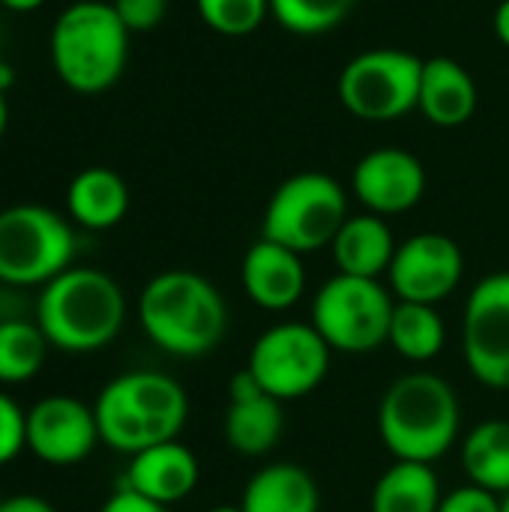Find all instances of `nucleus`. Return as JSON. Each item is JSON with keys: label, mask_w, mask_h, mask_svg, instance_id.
<instances>
[{"label": "nucleus", "mask_w": 509, "mask_h": 512, "mask_svg": "<svg viewBox=\"0 0 509 512\" xmlns=\"http://www.w3.org/2000/svg\"><path fill=\"white\" fill-rule=\"evenodd\" d=\"M138 321L159 351L171 357H204L225 336L228 306L201 273L165 270L144 285Z\"/></svg>", "instance_id": "obj_1"}, {"label": "nucleus", "mask_w": 509, "mask_h": 512, "mask_svg": "<svg viewBox=\"0 0 509 512\" xmlns=\"http://www.w3.org/2000/svg\"><path fill=\"white\" fill-rule=\"evenodd\" d=\"M126 321L123 288L96 267H69L36 300V324L48 345L66 354L102 351Z\"/></svg>", "instance_id": "obj_2"}, {"label": "nucleus", "mask_w": 509, "mask_h": 512, "mask_svg": "<svg viewBox=\"0 0 509 512\" xmlns=\"http://www.w3.org/2000/svg\"><path fill=\"white\" fill-rule=\"evenodd\" d=\"M129 30L105 0L69 3L48 36L54 75L81 96L111 90L129 63Z\"/></svg>", "instance_id": "obj_3"}, {"label": "nucleus", "mask_w": 509, "mask_h": 512, "mask_svg": "<svg viewBox=\"0 0 509 512\" xmlns=\"http://www.w3.org/2000/svg\"><path fill=\"white\" fill-rule=\"evenodd\" d=\"M93 411L102 444L135 456L147 447L177 441L189 417V399L171 375L141 369L108 381Z\"/></svg>", "instance_id": "obj_4"}, {"label": "nucleus", "mask_w": 509, "mask_h": 512, "mask_svg": "<svg viewBox=\"0 0 509 512\" xmlns=\"http://www.w3.org/2000/svg\"><path fill=\"white\" fill-rule=\"evenodd\" d=\"M462 408L453 387L432 372L393 381L378 405V435L396 462L432 465L459 438Z\"/></svg>", "instance_id": "obj_5"}, {"label": "nucleus", "mask_w": 509, "mask_h": 512, "mask_svg": "<svg viewBox=\"0 0 509 512\" xmlns=\"http://www.w3.org/2000/svg\"><path fill=\"white\" fill-rule=\"evenodd\" d=\"M348 219V195L324 171H300L276 186L267 201L261 237L306 255L330 246Z\"/></svg>", "instance_id": "obj_6"}, {"label": "nucleus", "mask_w": 509, "mask_h": 512, "mask_svg": "<svg viewBox=\"0 0 509 512\" xmlns=\"http://www.w3.org/2000/svg\"><path fill=\"white\" fill-rule=\"evenodd\" d=\"M75 231L69 219L42 204L0 210V285L36 288L72 267Z\"/></svg>", "instance_id": "obj_7"}, {"label": "nucleus", "mask_w": 509, "mask_h": 512, "mask_svg": "<svg viewBox=\"0 0 509 512\" xmlns=\"http://www.w3.org/2000/svg\"><path fill=\"white\" fill-rule=\"evenodd\" d=\"M393 297L378 279L336 273L321 285L312 303V327L339 354H369L387 345Z\"/></svg>", "instance_id": "obj_8"}, {"label": "nucleus", "mask_w": 509, "mask_h": 512, "mask_svg": "<svg viewBox=\"0 0 509 512\" xmlns=\"http://www.w3.org/2000/svg\"><path fill=\"white\" fill-rule=\"evenodd\" d=\"M423 60L402 48H369L339 72V102L366 123H393L417 108Z\"/></svg>", "instance_id": "obj_9"}, {"label": "nucleus", "mask_w": 509, "mask_h": 512, "mask_svg": "<svg viewBox=\"0 0 509 512\" xmlns=\"http://www.w3.org/2000/svg\"><path fill=\"white\" fill-rule=\"evenodd\" d=\"M330 354V345L312 324L285 321L255 339L246 369L273 399L288 402L321 387L330 369Z\"/></svg>", "instance_id": "obj_10"}, {"label": "nucleus", "mask_w": 509, "mask_h": 512, "mask_svg": "<svg viewBox=\"0 0 509 512\" xmlns=\"http://www.w3.org/2000/svg\"><path fill=\"white\" fill-rule=\"evenodd\" d=\"M462 348L471 375L492 387H509V273L480 279L465 303Z\"/></svg>", "instance_id": "obj_11"}, {"label": "nucleus", "mask_w": 509, "mask_h": 512, "mask_svg": "<svg viewBox=\"0 0 509 512\" xmlns=\"http://www.w3.org/2000/svg\"><path fill=\"white\" fill-rule=\"evenodd\" d=\"M465 273V255L459 243L447 234L423 231L396 246L393 264L387 270L390 288L402 303L438 306L447 300Z\"/></svg>", "instance_id": "obj_12"}, {"label": "nucleus", "mask_w": 509, "mask_h": 512, "mask_svg": "<svg viewBox=\"0 0 509 512\" xmlns=\"http://www.w3.org/2000/svg\"><path fill=\"white\" fill-rule=\"evenodd\" d=\"M96 444V411L75 396H45L27 411V450L51 468L84 462Z\"/></svg>", "instance_id": "obj_13"}, {"label": "nucleus", "mask_w": 509, "mask_h": 512, "mask_svg": "<svg viewBox=\"0 0 509 512\" xmlns=\"http://www.w3.org/2000/svg\"><path fill=\"white\" fill-rule=\"evenodd\" d=\"M351 189L369 213L399 216L420 204L426 192V168L402 147H378L354 165Z\"/></svg>", "instance_id": "obj_14"}, {"label": "nucleus", "mask_w": 509, "mask_h": 512, "mask_svg": "<svg viewBox=\"0 0 509 512\" xmlns=\"http://www.w3.org/2000/svg\"><path fill=\"white\" fill-rule=\"evenodd\" d=\"M240 279L255 306H261L267 312H285L306 291L303 255L261 237L243 255Z\"/></svg>", "instance_id": "obj_15"}, {"label": "nucleus", "mask_w": 509, "mask_h": 512, "mask_svg": "<svg viewBox=\"0 0 509 512\" xmlns=\"http://www.w3.org/2000/svg\"><path fill=\"white\" fill-rule=\"evenodd\" d=\"M198 477H201V468H198L195 453L183 447L180 441H165L132 456L123 486L135 489L138 495L162 507H171L195 492Z\"/></svg>", "instance_id": "obj_16"}, {"label": "nucleus", "mask_w": 509, "mask_h": 512, "mask_svg": "<svg viewBox=\"0 0 509 512\" xmlns=\"http://www.w3.org/2000/svg\"><path fill=\"white\" fill-rule=\"evenodd\" d=\"M477 102H480L477 81L459 60L453 57L423 60L417 108L432 126H441V129L465 126L474 117Z\"/></svg>", "instance_id": "obj_17"}, {"label": "nucleus", "mask_w": 509, "mask_h": 512, "mask_svg": "<svg viewBox=\"0 0 509 512\" xmlns=\"http://www.w3.org/2000/svg\"><path fill=\"white\" fill-rule=\"evenodd\" d=\"M66 210L75 225L87 231H108L120 225L129 210V186L117 171L90 165L72 177L66 189Z\"/></svg>", "instance_id": "obj_18"}, {"label": "nucleus", "mask_w": 509, "mask_h": 512, "mask_svg": "<svg viewBox=\"0 0 509 512\" xmlns=\"http://www.w3.org/2000/svg\"><path fill=\"white\" fill-rule=\"evenodd\" d=\"M330 249H333V261H336L339 273L360 276V279H378L393 264L396 240H393V231L384 216L363 213V216L345 219V225L339 228Z\"/></svg>", "instance_id": "obj_19"}, {"label": "nucleus", "mask_w": 509, "mask_h": 512, "mask_svg": "<svg viewBox=\"0 0 509 512\" xmlns=\"http://www.w3.org/2000/svg\"><path fill=\"white\" fill-rule=\"evenodd\" d=\"M240 507L243 512H318L321 495L306 468L273 462L246 483Z\"/></svg>", "instance_id": "obj_20"}, {"label": "nucleus", "mask_w": 509, "mask_h": 512, "mask_svg": "<svg viewBox=\"0 0 509 512\" xmlns=\"http://www.w3.org/2000/svg\"><path fill=\"white\" fill-rule=\"evenodd\" d=\"M285 429L282 417V402L273 399L270 393L240 399L228 405L225 414V441L234 453L240 456H264L270 453Z\"/></svg>", "instance_id": "obj_21"}, {"label": "nucleus", "mask_w": 509, "mask_h": 512, "mask_svg": "<svg viewBox=\"0 0 509 512\" xmlns=\"http://www.w3.org/2000/svg\"><path fill=\"white\" fill-rule=\"evenodd\" d=\"M441 498L432 465L393 462L372 489V512H438Z\"/></svg>", "instance_id": "obj_22"}, {"label": "nucleus", "mask_w": 509, "mask_h": 512, "mask_svg": "<svg viewBox=\"0 0 509 512\" xmlns=\"http://www.w3.org/2000/svg\"><path fill=\"white\" fill-rule=\"evenodd\" d=\"M462 465L474 486L509 495V423L486 420L462 444Z\"/></svg>", "instance_id": "obj_23"}, {"label": "nucleus", "mask_w": 509, "mask_h": 512, "mask_svg": "<svg viewBox=\"0 0 509 512\" xmlns=\"http://www.w3.org/2000/svg\"><path fill=\"white\" fill-rule=\"evenodd\" d=\"M393 351L411 363H429L435 360L447 345V327L435 306L429 303H396L393 321H390V339Z\"/></svg>", "instance_id": "obj_24"}, {"label": "nucleus", "mask_w": 509, "mask_h": 512, "mask_svg": "<svg viewBox=\"0 0 509 512\" xmlns=\"http://www.w3.org/2000/svg\"><path fill=\"white\" fill-rule=\"evenodd\" d=\"M48 339L30 318L0 321V384H24L39 375Z\"/></svg>", "instance_id": "obj_25"}, {"label": "nucleus", "mask_w": 509, "mask_h": 512, "mask_svg": "<svg viewBox=\"0 0 509 512\" xmlns=\"http://www.w3.org/2000/svg\"><path fill=\"white\" fill-rule=\"evenodd\" d=\"M357 0H270L273 21L297 36H321L336 30Z\"/></svg>", "instance_id": "obj_26"}, {"label": "nucleus", "mask_w": 509, "mask_h": 512, "mask_svg": "<svg viewBox=\"0 0 509 512\" xmlns=\"http://www.w3.org/2000/svg\"><path fill=\"white\" fill-rule=\"evenodd\" d=\"M195 6L201 21L219 36H249L270 15V0H195Z\"/></svg>", "instance_id": "obj_27"}, {"label": "nucleus", "mask_w": 509, "mask_h": 512, "mask_svg": "<svg viewBox=\"0 0 509 512\" xmlns=\"http://www.w3.org/2000/svg\"><path fill=\"white\" fill-rule=\"evenodd\" d=\"M21 450H27V411H21L12 396L0 393V468L18 459Z\"/></svg>", "instance_id": "obj_28"}, {"label": "nucleus", "mask_w": 509, "mask_h": 512, "mask_svg": "<svg viewBox=\"0 0 509 512\" xmlns=\"http://www.w3.org/2000/svg\"><path fill=\"white\" fill-rule=\"evenodd\" d=\"M111 6L129 33L156 30L168 15V0H111Z\"/></svg>", "instance_id": "obj_29"}, {"label": "nucleus", "mask_w": 509, "mask_h": 512, "mask_svg": "<svg viewBox=\"0 0 509 512\" xmlns=\"http://www.w3.org/2000/svg\"><path fill=\"white\" fill-rule=\"evenodd\" d=\"M438 512H501V495L468 483V486L444 495Z\"/></svg>", "instance_id": "obj_30"}, {"label": "nucleus", "mask_w": 509, "mask_h": 512, "mask_svg": "<svg viewBox=\"0 0 509 512\" xmlns=\"http://www.w3.org/2000/svg\"><path fill=\"white\" fill-rule=\"evenodd\" d=\"M99 512H168V507H162V504H156V501L138 495V492L129 489V486H120V489L102 504V510Z\"/></svg>", "instance_id": "obj_31"}, {"label": "nucleus", "mask_w": 509, "mask_h": 512, "mask_svg": "<svg viewBox=\"0 0 509 512\" xmlns=\"http://www.w3.org/2000/svg\"><path fill=\"white\" fill-rule=\"evenodd\" d=\"M0 512H57L48 501L36 498V495H15V498H3Z\"/></svg>", "instance_id": "obj_32"}, {"label": "nucleus", "mask_w": 509, "mask_h": 512, "mask_svg": "<svg viewBox=\"0 0 509 512\" xmlns=\"http://www.w3.org/2000/svg\"><path fill=\"white\" fill-rule=\"evenodd\" d=\"M492 27H495V36H498V42L509 48V0H501L498 3V9H495V15H492Z\"/></svg>", "instance_id": "obj_33"}, {"label": "nucleus", "mask_w": 509, "mask_h": 512, "mask_svg": "<svg viewBox=\"0 0 509 512\" xmlns=\"http://www.w3.org/2000/svg\"><path fill=\"white\" fill-rule=\"evenodd\" d=\"M45 0H0V6H6L9 12H33L39 9Z\"/></svg>", "instance_id": "obj_34"}, {"label": "nucleus", "mask_w": 509, "mask_h": 512, "mask_svg": "<svg viewBox=\"0 0 509 512\" xmlns=\"http://www.w3.org/2000/svg\"><path fill=\"white\" fill-rule=\"evenodd\" d=\"M12 84H15V72H12V66H9V63H3V60H0V90L6 93Z\"/></svg>", "instance_id": "obj_35"}, {"label": "nucleus", "mask_w": 509, "mask_h": 512, "mask_svg": "<svg viewBox=\"0 0 509 512\" xmlns=\"http://www.w3.org/2000/svg\"><path fill=\"white\" fill-rule=\"evenodd\" d=\"M6 123H9V105H6V93L0 90V138L6 132Z\"/></svg>", "instance_id": "obj_36"}, {"label": "nucleus", "mask_w": 509, "mask_h": 512, "mask_svg": "<svg viewBox=\"0 0 509 512\" xmlns=\"http://www.w3.org/2000/svg\"><path fill=\"white\" fill-rule=\"evenodd\" d=\"M207 512H243V507L240 504H222V507H213V510Z\"/></svg>", "instance_id": "obj_37"}, {"label": "nucleus", "mask_w": 509, "mask_h": 512, "mask_svg": "<svg viewBox=\"0 0 509 512\" xmlns=\"http://www.w3.org/2000/svg\"><path fill=\"white\" fill-rule=\"evenodd\" d=\"M501 512H509V495H504V498H501Z\"/></svg>", "instance_id": "obj_38"}, {"label": "nucleus", "mask_w": 509, "mask_h": 512, "mask_svg": "<svg viewBox=\"0 0 509 512\" xmlns=\"http://www.w3.org/2000/svg\"><path fill=\"white\" fill-rule=\"evenodd\" d=\"M0 504H3V498H0Z\"/></svg>", "instance_id": "obj_39"}]
</instances>
